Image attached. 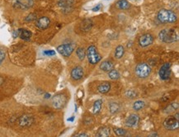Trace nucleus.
I'll list each match as a JSON object with an SVG mask.
<instances>
[{"instance_id": "31", "label": "nucleus", "mask_w": 179, "mask_h": 137, "mask_svg": "<svg viewBox=\"0 0 179 137\" xmlns=\"http://www.w3.org/2000/svg\"><path fill=\"white\" fill-rule=\"evenodd\" d=\"M36 19V15L34 13H31V14H29L27 17H26V22H31V21H33Z\"/></svg>"}, {"instance_id": "1", "label": "nucleus", "mask_w": 179, "mask_h": 137, "mask_svg": "<svg viewBox=\"0 0 179 137\" xmlns=\"http://www.w3.org/2000/svg\"><path fill=\"white\" fill-rule=\"evenodd\" d=\"M159 37L164 43H174L178 40V35L174 29H163L159 32Z\"/></svg>"}, {"instance_id": "15", "label": "nucleus", "mask_w": 179, "mask_h": 137, "mask_svg": "<svg viewBox=\"0 0 179 137\" xmlns=\"http://www.w3.org/2000/svg\"><path fill=\"white\" fill-rule=\"evenodd\" d=\"M84 72L83 68L81 66H76L74 67L71 71V77L74 80H80L83 77Z\"/></svg>"}, {"instance_id": "29", "label": "nucleus", "mask_w": 179, "mask_h": 137, "mask_svg": "<svg viewBox=\"0 0 179 137\" xmlns=\"http://www.w3.org/2000/svg\"><path fill=\"white\" fill-rule=\"evenodd\" d=\"M114 132H115L116 135H118V136H124V135H125L126 133H127L126 131L122 128H114Z\"/></svg>"}, {"instance_id": "23", "label": "nucleus", "mask_w": 179, "mask_h": 137, "mask_svg": "<svg viewBox=\"0 0 179 137\" xmlns=\"http://www.w3.org/2000/svg\"><path fill=\"white\" fill-rule=\"evenodd\" d=\"M108 76H109V78L112 80L118 79L120 78V73L118 72V70H117V69L112 68V69H111L110 71L108 72Z\"/></svg>"}, {"instance_id": "24", "label": "nucleus", "mask_w": 179, "mask_h": 137, "mask_svg": "<svg viewBox=\"0 0 179 137\" xmlns=\"http://www.w3.org/2000/svg\"><path fill=\"white\" fill-rule=\"evenodd\" d=\"M145 103L141 100H138L136 102H135L133 104V109L135 111H140L141 109L145 107Z\"/></svg>"}, {"instance_id": "33", "label": "nucleus", "mask_w": 179, "mask_h": 137, "mask_svg": "<svg viewBox=\"0 0 179 137\" xmlns=\"http://www.w3.org/2000/svg\"><path fill=\"white\" fill-rule=\"evenodd\" d=\"M44 54L46 55H48V56H51V55H54L55 52H54V51H45Z\"/></svg>"}, {"instance_id": "27", "label": "nucleus", "mask_w": 179, "mask_h": 137, "mask_svg": "<svg viewBox=\"0 0 179 137\" xmlns=\"http://www.w3.org/2000/svg\"><path fill=\"white\" fill-rule=\"evenodd\" d=\"M92 25H93V23H92V21L89 20V19H86L82 23V25H81V27L82 29H83L84 31H88V30H90L92 27Z\"/></svg>"}, {"instance_id": "12", "label": "nucleus", "mask_w": 179, "mask_h": 137, "mask_svg": "<svg viewBox=\"0 0 179 137\" xmlns=\"http://www.w3.org/2000/svg\"><path fill=\"white\" fill-rule=\"evenodd\" d=\"M34 4V0H16L15 6L17 9H29Z\"/></svg>"}, {"instance_id": "26", "label": "nucleus", "mask_w": 179, "mask_h": 137, "mask_svg": "<svg viewBox=\"0 0 179 137\" xmlns=\"http://www.w3.org/2000/svg\"><path fill=\"white\" fill-rule=\"evenodd\" d=\"M109 109L111 113L114 114L117 113V111H119L120 110V105L117 103H109Z\"/></svg>"}, {"instance_id": "19", "label": "nucleus", "mask_w": 179, "mask_h": 137, "mask_svg": "<svg viewBox=\"0 0 179 137\" xmlns=\"http://www.w3.org/2000/svg\"><path fill=\"white\" fill-rule=\"evenodd\" d=\"M110 89H111V84L108 82L102 83L97 87V90L101 93H107L110 91Z\"/></svg>"}, {"instance_id": "32", "label": "nucleus", "mask_w": 179, "mask_h": 137, "mask_svg": "<svg viewBox=\"0 0 179 137\" xmlns=\"http://www.w3.org/2000/svg\"><path fill=\"white\" fill-rule=\"evenodd\" d=\"M4 59H5V53L3 51L0 50V64L3 62Z\"/></svg>"}, {"instance_id": "17", "label": "nucleus", "mask_w": 179, "mask_h": 137, "mask_svg": "<svg viewBox=\"0 0 179 137\" xmlns=\"http://www.w3.org/2000/svg\"><path fill=\"white\" fill-rule=\"evenodd\" d=\"M31 32L26 29H19L18 30V36L21 37V39L24 40H29L31 37Z\"/></svg>"}, {"instance_id": "5", "label": "nucleus", "mask_w": 179, "mask_h": 137, "mask_svg": "<svg viewBox=\"0 0 179 137\" xmlns=\"http://www.w3.org/2000/svg\"><path fill=\"white\" fill-rule=\"evenodd\" d=\"M178 119V113L173 117H168L163 121V126L168 131H176L179 127Z\"/></svg>"}, {"instance_id": "36", "label": "nucleus", "mask_w": 179, "mask_h": 137, "mask_svg": "<svg viewBox=\"0 0 179 137\" xmlns=\"http://www.w3.org/2000/svg\"><path fill=\"white\" fill-rule=\"evenodd\" d=\"M74 117H72L71 118H68V121H74Z\"/></svg>"}, {"instance_id": "28", "label": "nucleus", "mask_w": 179, "mask_h": 137, "mask_svg": "<svg viewBox=\"0 0 179 137\" xmlns=\"http://www.w3.org/2000/svg\"><path fill=\"white\" fill-rule=\"evenodd\" d=\"M76 54L80 60H83L86 56V52L82 47H79L76 50Z\"/></svg>"}, {"instance_id": "4", "label": "nucleus", "mask_w": 179, "mask_h": 137, "mask_svg": "<svg viewBox=\"0 0 179 137\" xmlns=\"http://www.w3.org/2000/svg\"><path fill=\"white\" fill-rule=\"evenodd\" d=\"M151 74V67L146 63H139L135 67V74L140 79H146Z\"/></svg>"}, {"instance_id": "18", "label": "nucleus", "mask_w": 179, "mask_h": 137, "mask_svg": "<svg viewBox=\"0 0 179 137\" xmlns=\"http://www.w3.org/2000/svg\"><path fill=\"white\" fill-rule=\"evenodd\" d=\"M116 7L120 10H127L130 9L131 4L127 0H118L116 3Z\"/></svg>"}, {"instance_id": "2", "label": "nucleus", "mask_w": 179, "mask_h": 137, "mask_svg": "<svg viewBox=\"0 0 179 137\" xmlns=\"http://www.w3.org/2000/svg\"><path fill=\"white\" fill-rule=\"evenodd\" d=\"M158 20L162 23H174L177 20V15L168 9H161L157 15Z\"/></svg>"}, {"instance_id": "22", "label": "nucleus", "mask_w": 179, "mask_h": 137, "mask_svg": "<svg viewBox=\"0 0 179 137\" xmlns=\"http://www.w3.org/2000/svg\"><path fill=\"white\" fill-rule=\"evenodd\" d=\"M102 100H97L93 104V111L94 114H97L99 113L101 110H102Z\"/></svg>"}, {"instance_id": "14", "label": "nucleus", "mask_w": 179, "mask_h": 137, "mask_svg": "<svg viewBox=\"0 0 179 137\" xmlns=\"http://www.w3.org/2000/svg\"><path fill=\"white\" fill-rule=\"evenodd\" d=\"M33 122H34L33 117H31V116H28V115L22 116V117L19 118V121H18L19 125H20L21 126H23V127H27V126H31Z\"/></svg>"}, {"instance_id": "30", "label": "nucleus", "mask_w": 179, "mask_h": 137, "mask_svg": "<svg viewBox=\"0 0 179 137\" xmlns=\"http://www.w3.org/2000/svg\"><path fill=\"white\" fill-rule=\"evenodd\" d=\"M125 95H126V97H130V98H134V97H135L137 96L136 92L134 91V90H128L125 93Z\"/></svg>"}, {"instance_id": "16", "label": "nucleus", "mask_w": 179, "mask_h": 137, "mask_svg": "<svg viewBox=\"0 0 179 137\" xmlns=\"http://www.w3.org/2000/svg\"><path fill=\"white\" fill-rule=\"evenodd\" d=\"M112 68H114V64L110 60H105L100 65V69L104 72H109Z\"/></svg>"}, {"instance_id": "25", "label": "nucleus", "mask_w": 179, "mask_h": 137, "mask_svg": "<svg viewBox=\"0 0 179 137\" xmlns=\"http://www.w3.org/2000/svg\"><path fill=\"white\" fill-rule=\"evenodd\" d=\"M178 108V104L177 103H173L169 104V105L164 109V112L165 113H171V112H173L176 109Z\"/></svg>"}, {"instance_id": "7", "label": "nucleus", "mask_w": 179, "mask_h": 137, "mask_svg": "<svg viewBox=\"0 0 179 137\" xmlns=\"http://www.w3.org/2000/svg\"><path fill=\"white\" fill-rule=\"evenodd\" d=\"M67 98L65 95L63 94H57L55 95L53 99H52V104L54 108L61 109L63 108L66 104Z\"/></svg>"}, {"instance_id": "20", "label": "nucleus", "mask_w": 179, "mask_h": 137, "mask_svg": "<svg viewBox=\"0 0 179 137\" xmlns=\"http://www.w3.org/2000/svg\"><path fill=\"white\" fill-rule=\"evenodd\" d=\"M111 135V130L108 127H102L98 130L96 135L98 137H107Z\"/></svg>"}, {"instance_id": "10", "label": "nucleus", "mask_w": 179, "mask_h": 137, "mask_svg": "<svg viewBox=\"0 0 179 137\" xmlns=\"http://www.w3.org/2000/svg\"><path fill=\"white\" fill-rule=\"evenodd\" d=\"M139 117L137 114H131L125 120V126L130 128H135L139 125Z\"/></svg>"}, {"instance_id": "38", "label": "nucleus", "mask_w": 179, "mask_h": 137, "mask_svg": "<svg viewBox=\"0 0 179 137\" xmlns=\"http://www.w3.org/2000/svg\"><path fill=\"white\" fill-rule=\"evenodd\" d=\"M131 1H135V0H131Z\"/></svg>"}, {"instance_id": "35", "label": "nucleus", "mask_w": 179, "mask_h": 137, "mask_svg": "<svg viewBox=\"0 0 179 137\" xmlns=\"http://www.w3.org/2000/svg\"><path fill=\"white\" fill-rule=\"evenodd\" d=\"M76 136H78V137H87V136H88V134H86V133H80V134H78L76 135Z\"/></svg>"}, {"instance_id": "21", "label": "nucleus", "mask_w": 179, "mask_h": 137, "mask_svg": "<svg viewBox=\"0 0 179 137\" xmlns=\"http://www.w3.org/2000/svg\"><path fill=\"white\" fill-rule=\"evenodd\" d=\"M124 53H125V48L123 46H118L115 50V58L116 59H121L122 58V56L124 55Z\"/></svg>"}, {"instance_id": "6", "label": "nucleus", "mask_w": 179, "mask_h": 137, "mask_svg": "<svg viewBox=\"0 0 179 137\" xmlns=\"http://www.w3.org/2000/svg\"><path fill=\"white\" fill-rule=\"evenodd\" d=\"M74 51V45L63 44L57 47V51L65 57H69Z\"/></svg>"}, {"instance_id": "11", "label": "nucleus", "mask_w": 179, "mask_h": 137, "mask_svg": "<svg viewBox=\"0 0 179 137\" xmlns=\"http://www.w3.org/2000/svg\"><path fill=\"white\" fill-rule=\"evenodd\" d=\"M50 24H51V21L47 17H39L36 22V26L37 28L40 29V30H45V29L48 28Z\"/></svg>"}, {"instance_id": "37", "label": "nucleus", "mask_w": 179, "mask_h": 137, "mask_svg": "<svg viewBox=\"0 0 179 137\" xmlns=\"http://www.w3.org/2000/svg\"><path fill=\"white\" fill-rule=\"evenodd\" d=\"M50 97H51V95L47 93V94H46V97H46V98H49Z\"/></svg>"}, {"instance_id": "8", "label": "nucleus", "mask_w": 179, "mask_h": 137, "mask_svg": "<svg viewBox=\"0 0 179 137\" xmlns=\"http://www.w3.org/2000/svg\"><path fill=\"white\" fill-rule=\"evenodd\" d=\"M159 77L162 80L168 79L171 76V64L165 63L163 64L159 72Z\"/></svg>"}, {"instance_id": "13", "label": "nucleus", "mask_w": 179, "mask_h": 137, "mask_svg": "<svg viewBox=\"0 0 179 137\" xmlns=\"http://www.w3.org/2000/svg\"><path fill=\"white\" fill-rule=\"evenodd\" d=\"M74 0H58V5L64 11L70 12L73 9Z\"/></svg>"}, {"instance_id": "34", "label": "nucleus", "mask_w": 179, "mask_h": 137, "mask_svg": "<svg viewBox=\"0 0 179 137\" xmlns=\"http://www.w3.org/2000/svg\"><path fill=\"white\" fill-rule=\"evenodd\" d=\"M102 9V5L101 4H97L96 7H94L93 9H92L93 12H97V11H100V9Z\"/></svg>"}, {"instance_id": "3", "label": "nucleus", "mask_w": 179, "mask_h": 137, "mask_svg": "<svg viewBox=\"0 0 179 137\" xmlns=\"http://www.w3.org/2000/svg\"><path fill=\"white\" fill-rule=\"evenodd\" d=\"M86 55L88 58V62L92 65H96V64L99 63L102 60V56L98 53L97 49L95 46H90L87 49Z\"/></svg>"}, {"instance_id": "9", "label": "nucleus", "mask_w": 179, "mask_h": 137, "mask_svg": "<svg viewBox=\"0 0 179 137\" xmlns=\"http://www.w3.org/2000/svg\"><path fill=\"white\" fill-rule=\"evenodd\" d=\"M153 42V37L149 33L142 35L139 37V44L141 47H147V46L152 45Z\"/></svg>"}]
</instances>
